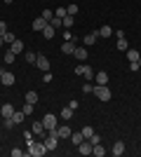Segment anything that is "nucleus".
I'll use <instances>...</instances> for the list:
<instances>
[{
  "label": "nucleus",
  "mask_w": 141,
  "mask_h": 157,
  "mask_svg": "<svg viewBox=\"0 0 141 157\" xmlns=\"http://www.w3.org/2000/svg\"><path fill=\"white\" fill-rule=\"evenodd\" d=\"M28 148H26V155L28 157H42L47 152V148H45V143H35V141H31V143H26Z\"/></svg>",
  "instance_id": "1"
},
{
  "label": "nucleus",
  "mask_w": 141,
  "mask_h": 157,
  "mask_svg": "<svg viewBox=\"0 0 141 157\" xmlns=\"http://www.w3.org/2000/svg\"><path fill=\"white\" fill-rule=\"evenodd\" d=\"M94 96L99 98V101H104V103H108V101H111V96H113V94H111V89H108V85H94Z\"/></svg>",
  "instance_id": "2"
},
{
  "label": "nucleus",
  "mask_w": 141,
  "mask_h": 157,
  "mask_svg": "<svg viewBox=\"0 0 141 157\" xmlns=\"http://www.w3.org/2000/svg\"><path fill=\"white\" fill-rule=\"evenodd\" d=\"M75 75H82V78H87V82H92V80H94V71H92V66H87V63L75 66Z\"/></svg>",
  "instance_id": "3"
},
{
  "label": "nucleus",
  "mask_w": 141,
  "mask_h": 157,
  "mask_svg": "<svg viewBox=\"0 0 141 157\" xmlns=\"http://www.w3.org/2000/svg\"><path fill=\"white\" fill-rule=\"evenodd\" d=\"M42 127H45L47 131H54L57 127H59V122H57V115H52V113H47L45 117H42Z\"/></svg>",
  "instance_id": "4"
},
{
  "label": "nucleus",
  "mask_w": 141,
  "mask_h": 157,
  "mask_svg": "<svg viewBox=\"0 0 141 157\" xmlns=\"http://www.w3.org/2000/svg\"><path fill=\"white\" fill-rule=\"evenodd\" d=\"M42 143H45L47 150H54V148H57V143H59V136H57L54 131H47V138L42 141Z\"/></svg>",
  "instance_id": "5"
},
{
  "label": "nucleus",
  "mask_w": 141,
  "mask_h": 157,
  "mask_svg": "<svg viewBox=\"0 0 141 157\" xmlns=\"http://www.w3.org/2000/svg\"><path fill=\"white\" fill-rule=\"evenodd\" d=\"M35 66H38L42 73H47V71H49V59H47L45 54H38V59H35Z\"/></svg>",
  "instance_id": "6"
},
{
  "label": "nucleus",
  "mask_w": 141,
  "mask_h": 157,
  "mask_svg": "<svg viewBox=\"0 0 141 157\" xmlns=\"http://www.w3.org/2000/svg\"><path fill=\"white\" fill-rule=\"evenodd\" d=\"M54 134H57L59 138H71V134H73V131H71V127H68V124H61V127H57V129H54Z\"/></svg>",
  "instance_id": "7"
},
{
  "label": "nucleus",
  "mask_w": 141,
  "mask_h": 157,
  "mask_svg": "<svg viewBox=\"0 0 141 157\" xmlns=\"http://www.w3.org/2000/svg\"><path fill=\"white\" fill-rule=\"evenodd\" d=\"M96 40H99V31H94V33H87V35L82 38V45H85V47H92L94 42H96Z\"/></svg>",
  "instance_id": "8"
},
{
  "label": "nucleus",
  "mask_w": 141,
  "mask_h": 157,
  "mask_svg": "<svg viewBox=\"0 0 141 157\" xmlns=\"http://www.w3.org/2000/svg\"><path fill=\"white\" fill-rule=\"evenodd\" d=\"M111 152H113L115 157H122L125 155V143H122V141H115L113 148H111Z\"/></svg>",
  "instance_id": "9"
},
{
  "label": "nucleus",
  "mask_w": 141,
  "mask_h": 157,
  "mask_svg": "<svg viewBox=\"0 0 141 157\" xmlns=\"http://www.w3.org/2000/svg\"><path fill=\"white\" fill-rule=\"evenodd\" d=\"M0 82H2L5 87H12V85H14V73L5 71V73H2V78H0Z\"/></svg>",
  "instance_id": "10"
},
{
  "label": "nucleus",
  "mask_w": 141,
  "mask_h": 157,
  "mask_svg": "<svg viewBox=\"0 0 141 157\" xmlns=\"http://www.w3.org/2000/svg\"><path fill=\"white\" fill-rule=\"evenodd\" d=\"M92 148H94V145L89 143L87 138H85V141H82V143L78 145V152H80V155H89V152H92Z\"/></svg>",
  "instance_id": "11"
},
{
  "label": "nucleus",
  "mask_w": 141,
  "mask_h": 157,
  "mask_svg": "<svg viewBox=\"0 0 141 157\" xmlns=\"http://www.w3.org/2000/svg\"><path fill=\"white\" fill-rule=\"evenodd\" d=\"M0 115H2V117H12V115H14V105L12 103L0 105Z\"/></svg>",
  "instance_id": "12"
},
{
  "label": "nucleus",
  "mask_w": 141,
  "mask_h": 157,
  "mask_svg": "<svg viewBox=\"0 0 141 157\" xmlns=\"http://www.w3.org/2000/svg\"><path fill=\"white\" fill-rule=\"evenodd\" d=\"M94 82H96V85H108V73H94Z\"/></svg>",
  "instance_id": "13"
},
{
  "label": "nucleus",
  "mask_w": 141,
  "mask_h": 157,
  "mask_svg": "<svg viewBox=\"0 0 141 157\" xmlns=\"http://www.w3.org/2000/svg\"><path fill=\"white\" fill-rule=\"evenodd\" d=\"M73 56H78L80 61H85V59H87V47H85V45H82V47H75Z\"/></svg>",
  "instance_id": "14"
},
{
  "label": "nucleus",
  "mask_w": 141,
  "mask_h": 157,
  "mask_svg": "<svg viewBox=\"0 0 141 157\" xmlns=\"http://www.w3.org/2000/svg\"><path fill=\"white\" fill-rule=\"evenodd\" d=\"M61 120H64V122H68V120L73 117V108H71V105H66V108H61Z\"/></svg>",
  "instance_id": "15"
},
{
  "label": "nucleus",
  "mask_w": 141,
  "mask_h": 157,
  "mask_svg": "<svg viewBox=\"0 0 141 157\" xmlns=\"http://www.w3.org/2000/svg\"><path fill=\"white\" fill-rule=\"evenodd\" d=\"M47 26V19H42V17H38V19H33V31H40L42 33V28Z\"/></svg>",
  "instance_id": "16"
},
{
  "label": "nucleus",
  "mask_w": 141,
  "mask_h": 157,
  "mask_svg": "<svg viewBox=\"0 0 141 157\" xmlns=\"http://www.w3.org/2000/svg\"><path fill=\"white\" fill-rule=\"evenodd\" d=\"M10 49H12L14 54H21V52H24V42H21V40L17 38V40L12 42V45H10Z\"/></svg>",
  "instance_id": "17"
},
{
  "label": "nucleus",
  "mask_w": 141,
  "mask_h": 157,
  "mask_svg": "<svg viewBox=\"0 0 141 157\" xmlns=\"http://www.w3.org/2000/svg\"><path fill=\"white\" fill-rule=\"evenodd\" d=\"M61 52H64V54H73V52H75V42H68V40H64Z\"/></svg>",
  "instance_id": "18"
},
{
  "label": "nucleus",
  "mask_w": 141,
  "mask_h": 157,
  "mask_svg": "<svg viewBox=\"0 0 141 157\" xmlns=\"http://www.w3.org/2000/svg\"><path fill=\"white\" fill-rule=\"evenodd\" d=\"M82 141H85V136H82V131H73V134H71V143H73V145H80Z\"/></svg>",
  "instance_id": "19"
},
{
  "label": "nucleus",
  "mask_w": 141,
  "mask_h": 157,
  "mask_svg": "<svg viewBox=\"0 0 141 157\" xmlns=\"http://www.w3.org/2000/svg\"><path fill=\"white\" fill-rule=\"evenodd\" d=\"M54 33H57V28H54L52 24H47V26L42 28V35H45L47 40H52V38H54Z\"/></svg>",
  "instance_id": "20"
},
{
  "label": "nucleus",
  "mask_w": 141,
  "mask_h": 157,
  "mask_svg": "<svg viewBox=\"0 0 141 157\" xmlns=\"http://www.w3.org/2000/svg\"><path fill=\"white\" fill-rule=\"evenodd\" d=\"M31 131H33V134H38V136H42V134H47V129H45V127H42V120H40V122H33V129H31Z\"/></svg>",
  "instance_id": "21"
},
{
  "label": "nucleus",
  "mask_w": 141,
  "mask_h": 157,
  "mask_svg": "<svg viewBox=\"0 0 141 157\" xmlns=\"http://www.w3.org/2000/svg\"><path fill=\"white\" fill-rule=\"evenodd\" d=\"M139 56H141V54L136 52V49H127V61H129V63H136Z\"/></svg>",
  "instance_id": "22"
},
{
  "label": "nucleus",
  "mask_w": 141,
  "mask_h": 157,
  "mask_svg": "<svg viewBox=\"0 0 141 157\" xmlns=\"http://www.w3.org/2000/svg\"><path fill=\"white\" fill-rule=\"evenodd\" d=\"M111 35H113V28L111 26H101L99 28V38H111Z\"/></svg>",
  "instance_id": "23"
},
{
  "label": "nucleus",
  "mask_w": 141,
  "mask_h": 157,
  "mask_svg": "<svg viewBox=\"0 0 141 157\" xmlns=\"http://www.w3.org/2000/svg\"><path fill=\"white\" fill-rule=\"evenodd\" d=\"M92 155H96V157H104V155H106V148H104L101 143H96V145L92 148Z\"/></svg>",
  "instance_id": "24"
},
{
  "label": "nucleus",
  "mask_w": 141,
  "mask_h": 157,
  "mask_svg": "<svg viewBox=\"0 0 141 157\" xmlns=\"http://www.w3.org/2000/svg\"><path fill=\"white\" fill-rule=\"evenodd\" d=\"M73 17H64V19H61V24H64V28H66V31H71V28H73Z\"/></svg>",
  "instance_id": "25"
},
{
  "label": "nucleus",
  "mask_w": 141,
  "mask_h": 157,
  "mask_svg": "<svg viewBox=\"0 0 141 157\" xmlns=\"http://www.w3.org/2000/svg\"><path fill=\"white\" fill-rule=\"evenodd\" d=\"M24 117H26V115H24L21 110H14V115H12V120L17 122V124H21V122H24Z\"/></svg>",
  "instance_id": "26"
},
{
  "label": "nucleus",
  "mask_w": 141,
  "mask_h": 157,
  "mask_svg": "<svg viewBox=\"0 0 141 157\" xmlns=\"http://www.w3.org/2000/svg\"><path fill=\"white\" fill-rule=\"evenodd\" d=\"M78 10H80V7L75 5V2H71V5L66 7V12H68V17H75V14H78Z\"/></svg>",
  "instance_id": "27"
},
{
  "label": "nucleus",
  "mask_w": 141,
  "mask_h": 157,
  "mask_svg": "<svg viewBox=\"0 0 141 157\" xmlns=\"http://www.w3.org/2000/svg\"><path fill=\"white\" fill-rule=\"evenodd\" d=\"M2 40H5L7 45H12L14 40H17V35H14V33H12V31H7V33H5V35H2Z\"/></svg>",
  "instance_id": "28"
},
{
  "label": "nucleus",
  "mask_w": 141,
  "mask_h": 157,
  "mask_svg": "<svg viewBox=\"0 0 141 157\" xmlns=\"http://www.w3.org/2000/svg\"><path fill=\"white\" fill-rule=\"evenodd\" d=\"M14 56H17V54H14L12 49H7V52H5V56H2V59H5V63H14Z\"/></svg>",
  "instance_id": "29"
},
{
  "label": "nucleus",
  "mask_w": 141,
  "mask_h": 157,
  "mask_svg": "<svg viewBox=\"0 0 141 157\" xmlns=\"http://www.w3.org/2000/svg\"><path fill=\"white\" fill-rule=\"evenodd\" d=\"M26 103H33L35 105V103H38V94H35V92H28L26 94Z\"/></svg>",
  "instance_id": "30"
},
{
  "label": "nucleus",
  "mask_w": 141,
  "mask_h": 157,
  "mask_svg": "<svg viewBox=\"0 0 141 157\" xmlns=\"http://www.w3.org/2000/svg\"><path fill=\"white\" fill-rule=\"evenodd\" d=\"M40 17H42V19H47V24H49V21L54 19V12H52V10H42V14H40Z\"/></svg>",
  "instance_id": "31"
},
{
  "label": "nucleus",
  "mask_w": 141,
  "mask_h": 157,
  "mask_svg": "<svg viewBox=\"0 0 141 157\" xmlns=\"http://www.w3.org/2000/svg\"><path fill=\"white\" fill-rule=\"evenodd\" d=\"M115 47H118L120 52H125V49H129V47H127V40H125V38H118V45H115Z\"/></svg>",
  "instance_id": "32"
},
{
  "label": "nucleus",
  "mask_w": 141,
  "mask_h": 157,
  "mask_svg": "<svg viewBox=\"0 0 141 157\" xmlns=\"http://www.w3.org/2000/svg\"><path fill=\"white\" fill-rule=\"evenodd\" d=\"M21 113H24V115H33V103H24V108H21Z\"/></svg>",
  "instance_id": "33"
},
{
  "label": "nucleus",
  "mask_w": 141,
  "mask_h": 157,
  "mask_svg": "<svg viewBox=\"0 0 141 157\" xmlns=\"http://www.w3.org/2000/svg\"><path fill=\"white\" fill-rule=\"evenodd\" d=\"M54 17H59V19H64V17H68L66 7H57V12H54Z\"/></svg>",
  "instance_id": "34"
},
{
  "label": "nucleus",
  "mask_w": 141,
  "mask_h": 157,
  "mask_svg": "<svg viewBox=\"0 0 141 157\" xmlns=\"http://www.w3.org/2000/svg\"><path fill=\"white\" fill-rule=\"evenodd\" d=\"M87 141H89L92 145H96V143H101V136H99V134H92V136H89Z\"/></svg>",
  "instance_id": "35"
},
{
  "label": "nucleus",
  "mask_w": 141,
  "mask_h": 157,
  "mask_svg": "<svg viewBox=\"0 0 141 157\" xmlns=\"http://www.w3.org/2000/svg\"><path fill=\"white\" fill-rule=\"evenodd\" d=\"M92 134H94V129H92V127H82V136H85V138H89Z\"/></svg>",
  "instance_id": "36"
},
{
  "label": "nucleus",
  "mask_w": 141,
  "mask_h": 157,
  "mask_svg": "<svg viewBox=\"0 0 141 157\" xmlns=\"http://www.w3.org/2000/svg\"><path fill=\"white\" fill-rule=\"evenodd\" d=\"M64 40H68V42H75L78 38H75V35H73L71 31H66V33H64Z\"/></svg>",
  "instance_id": "37"
},
{
  "label": "nucleus",
  "mask_w": 141,
  "mask_h": 157,
  "mask_svg": "<svg viewBox=\"0 0 141 157\" xmlns=\"http://www.w3.org/2000/svg\"><path fill=\"white\" fill-rule=\"evenodd\" d=\"M35 59H38V54H33V52H26V61H28V63H35Z\"/></svg>",
  "instance_id": "38"
},
{
  "label": "nucleus",
  "mask_w": 141,
  "mask_h": 157,
  "mask_svg": "<svg viewBox=\"0 0 141 157\" xmlns=\"http://www.w3.org/2000/svg\"><path fill=\"white\" fill-rule=\"evenodd\" d=\"M82 92H85V94H92V92H94V85H92V82H87V85H82Z\"/></svg>",
  "instance_id": "39"
},
{
  "label": "nucleus",
  "mask_w": 141,
  "mask_h": 157,
  "mask_svg": "<svg viewBox=\"0 0 141 157\" xmlns=\"http://www.w3.org/2000/svg\"><path fill=\"white\" fill-rule=\"evenodd\" d=\"M49 24H52L54 28H61V26H64V24H61V19H59V17H54V19L49 21Z\"/></svg>",
  "instance_id": "40"
},
{
  "label": "nucleus",
  "mask_w": 141,
  "mask_h": 157,
  "mask_svg": "<svg viewBox=\"0 0 141 157\" xmlns=\"http://www.w3.org/2000/svg\"><path fill=\"white\" fill-rule=\"evenodd\" d=\"M14 124H17V122H14L12 117H5V129H12Z\"/></svg>",
  "instance_id": "41"
},
{
  "label": "nucleus",
  "mask_w": 141,
  "mask_h": 157,
  "mask_svg": "<svg viewBox=\"0 0 141 157\" xmlns=\"http://www.w3.org/2000/svg\"><path fill=\"white\" fill-rule=\"evenodd\" d=\"M24 141L31 143V141H33V131H24Z\"/></svg>",
  "instance_id": "42"
},
{
  "label": "nucleus",
  "mask_w": 141,
  "mask_h": 157,
  "mask_svg": "<svg viewBox=\"0 0 141 157\" xmlns=\"http://www.w3.org/2000/svg\"><path fill=\"white\" fill-rule=\"evenodd\" d=\"M21 155H26V150H19V148H14V150H12V157H21Z\"/></svg>",
  "instance_id": "43"
},
{
  "label": "nucleus",
  "mask_w": 141,
  "mask_h": 157,
  "mask_svg": "<svg viewBox=\"0 0 141 157\" xmlns=\"http://www.w3.org/2000/svg\"><path fill=\"white\" fill-rule=\"evenodd\" d=\"M5 33H7V24H5V21H0V35H5Z\"/></svg>",
  "instance_id": "44"
},
{
  "label": "nucleus",
  "mask_w": 141,
  "mask_h": 157,
  "mask_svg": "<svg viewBox=\"0 0 141 157\" xmlns=\"http://www.w3.org/2000/svg\"><path fill=\"white\" fill-rule=\"evenodd\" d=\"M68 105H71L73 110H78V105H80V101H78V98H73V101H71V103H68Z\"/></svg>",
  "instance_id": "45"
},
{
  "label": "nucleus",
  "mask_w": 141,
  "mask_h": 157,
  "mask_svg": "<svg viewBox=\"0 0 141 157\" xmlns=\"http://www.w3.org/2000/svg\"><path fill=\"white\" fill-rule=\"evenodd\" d=\"M42 82H52V73H45V75H42Z\"/></svg>",
  "instance_id": "46"
},
{
  "label": "nucleus",
  "mask_w": 141,
  "mask_h": 157,
  "mask_svg": "<svg viewBox=\"0 0 141 157\" xmlns=\"http://www.w3.org/2000/svg\"><path fill=\"white\" fill-rule=\"evenodd\" d=\"M2 2H5V5H12V2H14V0H2Z\"/></svg>",
  "instance_id": "47"
},
{
  "label": "nucleus",
  "mask_w": 141,
  "mask_h": 157,
  "mask_svg": "<svg viewBox=\"0 0 141 157\" xmlns=\"http://www.w3.org/2000/svg\"><path fill=\"white\" fill-rule=\"evenodd\" d=\"M2 45H5V40H2V35H0V47H2Z\"/></svg>",
  "instance_id": "48"
},
{
  "label": "nucleus",
  "mask_w": 141,
  "mask_h": 157,
  "mask_svg": "<svg viewBox=\"0 0 141 157\" xmlns=\"http://www.w3.org/2000/svg\"><path fill=\"white\" fill-rule=\"evenodd\" d=\"M136 63H139V68H141V56H139V61H136Z\"/></svg>",
  "instance_id": "49"
},
{
  "label": "nucleus",
  "mask_w": 141,
  "mask_h": 157,
  "mask_svg": "<svg viewBox=\"0 0 141 157\" xmlns=\"http://www.w3.org/2000/svg\"><path fill=\"white\" fill-rule=\"evenodd\" d=\"M2 73H5V71H2V68H0V78H2Z\"/></svg>",
  "instance_id": "50"
}]
</instances>
